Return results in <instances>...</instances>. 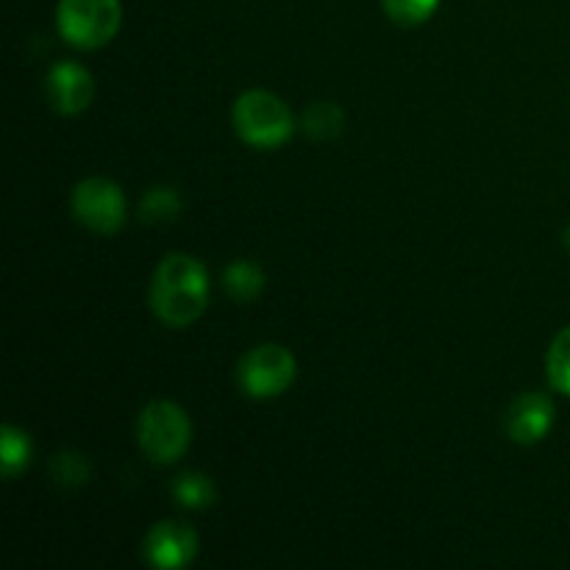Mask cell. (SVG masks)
I'll return each instance as SVG.
<instances>
[{"label": "cell", "mask_w": 570, "mask_h": 570, "mask_svg": "<svg viewBox=\"0 0 570 570\" xmlns=\"http://www.w3.org/2000/svg\"><path fill=\"white\" fill-rule=\"evenodd\" d=\"M209 304V273L189 254H167L150 284V309L165 326L187 328Z\"/></svg>", "instance_id": "obj_1"}, {"label": "cell", "mask_w": 570, "mask_h": 570, "mask_svg": "<svg viewBox=\"0 0 570 570\" xmlns=\"http://www.w3.org/2000/svg\"><path fill=\"white\" fill-rule=\"evenodd\" d=\"M234 131L243 142L259 150H276L293 137L295 120L289 106L267 89H250L239 95L232 111Z\"/></svg>", "instance_id": "obj_2"}, {"label": "cell", "mask_w": 570, "mask_h": 570, "mask_svg": "<svg viewBox=\"0 0 570 570\" xmlns=\"http://www.w3.org/2000/svg\"><path fill=\"white\" fill-rule=\"evenodd\" d=\"M137 443L156 465H173L193 443L189 415L173 401H150L137 417Z\"/></svg>", "instance_id": "obj_3"}, {"label": "cell", "mask_w": 570, "mask_h": 570, "mask_svg": "<svg viewBox=\"0 0 570 570\" xmlns=\"http://www.w3.org/2000/svg\"><path fill=\"white\" fill-rule=\"evenodd\" d=\"M122 22L120 0H59L56 26L72 48L95 50L117 37Z\"/></svg>", "instance_id": "obj_4"}, {"label": "cell", "mask_w": 570, "mask_h": 570, "mask_svg": "<svg viewBox=\"0 0 570 570\" xmlns=\"http://www.w3.org/2000/svg\"><path fill=\"white\" fill-rule=\"evenodd\" d=\"M295 376H298V362L289 354V348L278 343L256 345L239 360L237 367L243 393L259 401L282 395L284 390L293 387Z\"/></svg>", "instance_id": "obj_5"}, {"label": "cell", "mask_w": 570, "mask_h": 570, "mask_svg": "<svg viewBox=\"0 0 570 570\" xmlns=\"http://www.w3.org/2000/svg\"><path fill=\"white\" fill-rule=\"evenodd\" d=\"M70 206L76 220L95 234H117L126 223L128 212L120 184L104 176L83 178L81 184H76L70 195Z\"/></svg>", "instance_id": "obj_6"}, {"label": "cell", "mask_w": 570, "mask_h": 570, "mask_svg": "<svg viewBox=\"0 0 570 570\" xmlns=\"http://www.w3.org/2000/svg\"><path fill=\"white\" fill-rule=\"evenodd\" d=\"M142 549L150 568H187L198 557V532L184 521H161L150 529Z\"/></svg>", "instance_id": "obj_7"}, {"label": "cell", "mask_w": 570, "mask_h": 570, "mask_svg": "<svg viewBox=\"0 0 570 570\" xmlns=\"http://www.w3.org/2000/svg\"><path fill=\"white\" fill-rule=\"evenodd\" d=\"M48 98L59 115H81L89 109L95 98V81L92 72L87 67L76 65V61H59L50 67L48 72Z\"/></svg>", "instance_id": "obj_8"}, {"label": "cell", "mask_w": 570, "mask_h": 570, "mask_svg": "<svg viewBox=\"0 0 570 570\" xmlns=\"http://www.w3.org/2000/svg\"><path fill=\"white\" fill-rule=\"evenodd\" d=\"M554 426V404L543 393H523L507 415V434L512 443L534 445Z\"/></svg>", "instance_id": "obj_9"}, {"label": "cell", "mask_w": 570, "mask_h": 570, "mask_svg": "<svg viewBox=\"0 0 570 570\" xmlns=\"http://www.w3.org/2000/svg\"><path fill=\"white\" fill-rule=\"evenodd\" d=\"M265 271H262L256 262H232L223 273V284H226V293L232 295L237 304H250V301L259 298L265 293Z\"/></svg>", "instance_id": "obj_10"}, {"label": "cell", "mask_w": 570, "mask_h": 570, "mask_svg": "<svg viewBox=\"0 0 570 570\" xmlns=\"http://www.w3.org/2000/svg\"><path fill=\"white\" fill-rule=\"evenodd\" d=\"M173 499H176L184 510H209L217 501V488L206 473L184 471L181 476L173 482Z\"/></svg>", "instance_id": "obj_11"}, {"label": "cell", "mask_w": 570, "mask_h": 570, "mask_svg": "<svg viewBox=\"0 0 570 570\" xmlns=\"http://www.w3.org/2000/svg\"><path fill=\"white\" fill-rule=\"evenodd\" d=\"M345 126V115L337 104L332 100H317L304 111V131L317 142H328V139L340 137Z\"/></svg>", "instance_id": "obj_12"}, {"label": "cell", "mask_w": 570, "mask_h": 570, "mask_svg": "<svg viewBox=\"0 0 570 570\" xmlns=\"http://www.w3.org/2000/svg\"><path fill=\"white\" fill-rule=\"evenodd\" d=\"M0 443H3V476L14 479L31 465V454H33V445L28 440V434L17 426H3L0 432Z\"/></svg>", "instance_id": "obj_13"}, {"label": "cell", "mask_w": 570, "mask_h": 570, "mask_svg": "<svg viewBox=\"0 0 570 570\" xmlns=\"http://www.w3.org/2000/svg\"><path fill=\"white\" fill-rule=\"evenodd\" d=\"M178 212H181V198L170 187L150 189L142 198V206H139V217L145 223H170L176 220Z\"/></svg>", "instance_id": "obj_14"}, {"label": "cell", "mask_w": 570, "mask_h": 570, "mask_svg": "<svg viewBox=\"0 0 570 570\" xmlns=\"http://www.w3.org/2000/svg\"><path fill=\"white\" fill-rule=\"evenodd\" d=\"M546 367H549L551 387L570 395V326L562 328L551 343Z\"/></svg>", "instance_id": "obj_15"}, {"label": "cell", "mask_w": 570, "mask_h": 570, "mask_svg": "<svg viewBox=\"0 0 570 570\" xmlns=\"http://www.w3.org/2000/svg\"><path fill=\"white\" fill-rule=\"evenodd\" d=\"M382 6L399 26H421L438 11L440 0H382Z\"/></svg>", "instance_id": "obj_16"}, {"label": "cell", "mask_w": 570, "mask_h": 570, "mask_svg": "<svg viewBox=\"0 0 570 570\" xmlns=\"http://www.w3.org/2000/svg\"><path fill=\"white\" fill-rule=\"evenodd\" d=\"M50 473H53V482H59L61 488H81L89 479V465L76 451H61V454L53 456Z\"/></svg>", "instance_id": "obj_17"}, {"label": "cell", "mask_w": 570, "mask_h": 570, "mask_svg": "<svg viewBox=\"0 0 570 570\" xmlns=\"http://www.w3.org/2000/svg\"><path fill=\"white\" fill-rule=\"evenodd\" d=\"M562 243H566V248L570 250V228L566 232V237H562Z\"/></svg>", "instance_id": "obj_18"}]
</instances>
